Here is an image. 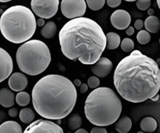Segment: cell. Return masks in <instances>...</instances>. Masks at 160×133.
I'll list each match as a JSON object with an SVG mask.
<instances>
[{
  "instance_id": "cell-1",
  "label": "cell",
  "mask_w": 160,
  "mask_h": 133,
  "mask_svg": "<svg viewBox=\"0 0 160 133\" xmlns=\"http://www.w3.org/2000/svg\"><path fill=\"white\" fill-rule=\"evenodd\" d=\"M114 84L120 96L128 102L140 103L151 99L160 90L159 65L140 51H133L116 66Z\"/></svg>"
},
{
  "instance_id": "cell-2",
  "label": "cell",
  "mask_w": 160,
  "mask_h": 133,
  "mask_svg": "<svg viewBox=\"0 0 160 133\" xmlns=\"http://www.w3.org/2000/svg\"><path fill=\"white\" fill-rule=\"evenodd\" d=\"M62 55L71 61H79L86 65L96 63L106 48L104 30L91 19H71L59 32Z\"/></svg>"
},
{
  "instance_id": "cell-3",
  "label": "cell",
  "mask_w": 160,
  "mask_h": 133,
  "mask_svg": "<svg viewBox=\"0 0 160 133\" xmlns=\"http://www.w3.org/2000/svg\"><path fill=\"white\" fill-rule=\"evenodd\" d=\"M77 100V90L66 77L49 74L43 77L32 90V103L43 118L60 120L72 113Z\"/></svg>"
},
{
  "instance_id": "cell-4",
  "label": "cell",
  "mask_w": 160,
  "mask_h": 133,
  "mask_svg": "<svg viewBox=\"0 0 160 133\" xmlns=\"http://www.w3.org/2000/svg\"><path fill=\"white\" fill-rule=\"evenodd\" d=\"M122 103L109 87H98L86 98L84 112L87 120L96 126H108L119 119Z\"/></svg>"
},
{
  "instance_id": "cell-5",
  "label": "cell",
  "mask_w": 160,
  "mask_h": 133,
  "mask_svg": "<svg viewBox=\"0 0 160 133\" xmlns=\"http://www.w3.org/2000/svg\"><path fill=\"white\" fill-rule=\"evenodd\" d=\"M36 19L31 9L25 6H14L7 8L0 17V31L9 42L25 43L34 35Z\"/></svg>"
},
{
  "instance_id": "cell-6",
  "label": "cell",
  "mask_w": 160,
  "mask_h": 133,
  "mask_svg": "<svg viewBox=\"0 0 160 133\" xmlns=\"http://www.w3.org/2000/svg\"><path fill=\"white\" fill-rule=\"evenodd\" d=\"M15 57L21 71L30 76L42 73L51 62L48 46L37 39L29 40L22 44L17 50Z\"/></svg>"
},
{
  "instance_id": "cell-7",
  "label": "cell",
  "mask_w": 160,
  "mask_h": 133,
  "mask_svg": "<svg viewBox=\"0 0 160 133\" xmlns=\"http://www.w3.org/2000/svg\"><path fill=\"white\" fill-rule=\"evenodd\" d=\"M60 0H31L32 12L41 19H49L57 14Z\"/></svg>"
},
{
  "instance_id": "cell-8",
  "label": "cell",
  "mask_w": 160,
  "mask_h": 133,
  "mask_svg": "<svg viewBox=\"0 0 160 133\" xmlns=\"http://www.w3.org/2000/svg\"><path fill=\"white\" fill-rule=\"evenodd\" d=\"M86 8V0H62L60 4L62 14L69 19L82 17Z\"/></svg>"
},
{
  "instance_id": "cell-9",
  "label": "cell",
  "mask_w": 160,
  "mask_h": 133,
  "mask_svg": "<svg viewBox=\"0 0 160 133\" xmlns=\"http://www.w3.org/2000/svg\"><path fill=\"white\" fill-rule=\"evenodd\" d=\"M23 133H64L58 124L47 120H38L32 122Z\"/></svg>"
},
{
  "instance_id": "cell-10",
  "label": "cell",
  "mask_w": 160,
  "mask_h": 133,
  "mask_svg": "<svg viewBox=\"0 0 160 133\" xmlns=\"http://www.w3.org/2000/svg\"><path fill=\"white\" fill-rule=\"evenodd\" d=\"M111 23L118 30H124L131 23V16L126 10L118 9L111 14Z\"/></svg>"
},
{
  "instance_id": "cell-11",
  "label": "cell",
  "mask_w": 160,
  "mask_h": 133,
  "mask_svg": "<svg viewBox=\"0 0 160 133\" xmlns=\"http://www.w3.org/2000/svg\"><path fill=\"white\" fill-rule=\"evenodd\" d=\"M12 71V58L6 50L0 48V83L9 77Z\"/></svg>"
},
{
  "instance_id": "cell-12",
  "label": "cell",
  "mask_w": 160,
  "mask_h": 133,
  "mask_svg": "<svg viewBox=\"0 0 160 133\" xmlns=\"http://www.w3.org/2000/svg\"><path fill=\"white\" fill-rule=\"evenodd\" d=\"M113 64L110 59L105 57H101L96 63L92 64L91 70L97 77L104 78L111 72Z\"/></svg>"
},
{
  "instance_id": "cell-13",
  "label": "cell",
  "mask_w": 160,
  "mask_h": 133,
  "mask_svg": "<svg viewBox=\"0 0 160 133\" xmlns=\"http://www.w3.org/2000/svg\"><path fill=\"white\" fill-rule=\"evenodd\" d=\"M28 78L25 73L19 72L12 73L9 77L8 81L9 88L15 92L23 91L28 87Z\"/></svg>"
},
{
  "instance_id": "cell-14",
  "label": "cell",
  "mask_w": 160,
  "mask_h": 133,
  "mask_svg": "<svg viewBox=\"0 0 160 133\" xmlns=\"http://www.w3.org/2000/svg\"><path fill=\"white\" fill-rule=\"evenodd\" d=\"M15 94L12 90L2 88L0 90V105L5 108H11L15 104Z\"/></svg>"
},
{
  "instance_id": "cell-15",
  "label": "cell",
  "mask_w": 160,
  "mask_h": 133,
  "mask_svg": "<svg viewBox=\"0 0 160 133\" xmlns=\"http://www.w3.org/2000/svg\"><path fill=\"white\" fill-rule=\"evenodd\" d=\"M0 133H23V132L18 122L8 120L0 125Z\"/></svg>"
},
{
  "instance_id": "cell-16",
  "label": "cell",
  "mask_w": 160,
  "mask_h": 133,
  "mask_svg": "<svg viewBox=\"0 0 160 133\" xmlns=\"http://www.w3.org/2000/svg\"><path fill=\"white\" fill-rule=\"evenodd\" d=\"M144 26L146 28V31L150 33L159 32L160 29V21L159 18L156 15H149L146 19L143 22Z\"/></svg>"
},
{
  "instance_id": "cell-17",
  "label": "cell",
  "mask_w": 160,
  "mask_h": 133,
  "mask_svg": "<svg viewBox=\"0 0 160 133\" xmlns=\"http://www.w3.org/2000/svg\"><path fill=\"white\" fill-rule=\"evenodd\" d=\"M115 129L119 133H128L132 128V120L130 117L123 116L116 121Z\"/></svg>"
},
{
  "instance_id": "cell-18",
  "label": "cell",
  "mask_w": 160,
  "mask_h": 133,
  "mask_svg": "<svg viewBox=\"0 0 160 133\" xmlns=\"http://www.w3.org/2000/svg\"><path fill=\"white\" fill-rule=\"evenodd\" d=\"M106 48L109 50H115L121 45V37L115 32H108L105 35Z\"/></svg>"
},
{
  "instance_id": "cell-19",
  "label": "cell",
  "mask_w": 160,
  "mask_h": 133,
  "mask_svg": "<svg viewBox=\"0 0 160 133\" xmlns=\"http://www.w3.org/2000/svg\"><path fill=\"white\" fill-rule=\"evenodd\" d=\"M140 129L144 132H153L157 129V122L151 116L145 117L140 122Z\"/></svg>"
},
{
  "instance_id": "cell-20",
  "label": "cell",
  "mask_w": 160,
  "mask_h": 133,
  "mask_svg": "<svg viewBox=\"0 0 160 133\" xmlns=\"http://www.w3.org/2000/svg\"><path fill=\"white\" fill-rule=\"evenodd\" d=\"M57 31V26L54 22L50 21L48 23H45L41 30V34L43 38L50 39L54 37Z\"/></svg>"
},
{
  "instance_id": "cell-21",
  "label": "cell",
  "mask_w": 160,
  "mask_h": 133,
  "mask_svg": "<svg viewBox=\"0 0 160 133\" xmlns=\"http://www.w3.org/2000/svg\"><path fill=\"white\" fill-rule=\"evenodd\" d=\"M35 113L31 108H23L19 113V119L23 123L30 124L34 121Z\"/></svg>"
},
{
  "instance_id": "cell-22",
  "label": "cell",
  "mask_w": 160,
  "mask_h": 133,
  "mask_svg": "<svg viewBox=\"0 0 160 133\" xmlns=\"http://www.w3.org/2000/svg\"><path fill=\"white\" fill-rule=\"evenodd\" d=\"M68 126L72 130H77L82 124V119L78 113H75L68 119Z\"/></svg>"
},
{
  "instance_id": "cell-23",
  "label": "cell",
  "mask_w": 160,
  "mask_h": 133,
  "mask_svg": "<svg viewBox=\"0 0 160 133\" xmlns=\"http://www.w3.org/2000/svg\"><path fill=\"white\" fill-rule=\"evenodd\" d=\"M15 101L20 106H26L30 103L31 97L29 93L25 91H21L18 92V94L15 97Z\"/></svg>"
},
{
  "instance_id": "cell-24",
  "label": "cell",
  "mask_w": 160,
  "mask_h": 133,
  "mask_svg": "<svg viewBox=\"0 0 160 133\" xmlns=\"http://www.w3.org/2000/svg\"><path fill=\"white\" fill-rule=\"evenodd\" d=\"M105 4V0H86V5L92 11L102 9Z\"/></svg>"
},
{
  "instance_id": "cell-25",
  "label": "cell",
  "mask_w": 160,
  "mask_h": 133,
  "mask_svg": "<svg viewBox=\"0 0 160 133\" xmlns=\"http://www.w3.org/2000/svg\"><path fill=\"white\" fill-rule=\"evenodd\" d=\"M121 48L123 52L126 53L132 52L134 49V42L130 38H125L122 41H121Z\"/></svg>"
},
{
  "instance_id": "cell-26",
  "label": "cell",
  "mask_w": 160,
  "mask_h": 133,
  "mask_svg": "<svg viewBox=\"0 0 160 133\" xmlns=\"http://www.w3.org/2000/svg\"><path fill=\"white\" fill-rule=\"evenodd\" d=\"M137 41L140 44V45H147L150 41L151 35L149 32H148L146 30H140L137 33Z\"/></svg>"
},
{
  "instance_id": "cell-27",
  "label": "cell",
  "mask_w": 160,
  "mask_h": 133,
  "mask_svg": "<svg viewBox=\"0 0 160 133\" xmlns=\"http://www.w3.org/2000/svg\"><path fill=\"white\" fill-rule=\"evenodd\" d=\"M151 6V0H137V7L141 11L149 9Z\"/></svg>"
},
{
  "instance_id": "cell-28",
  "label": "cell",
  "mask_w": 160,
  "mask_h": 133,
  "mask_svg": "<svg viewBox=\"0 0 160 133\" xmlns=\"http://www.w3.org/2000/svg\"><path fill=\"white\" fill-rule=\"evenodd\" d=\"M88 87L91 89H96L98 88L100 85V80H99L98 77H97L96 76H92L90 77L88 79V83H87Z\"/></svg>"
},
{
  "instance_id": "cell-29",
  "label": "cell",
  "mask_w": 160,
  "mask_h": 133,
  "mask_svg": "<svg viewBox=\"0 0 160 133\" xmlns=\"http://www.w3.org/2000/svg\"><path fill=\"white\" fill-rule=\"evenodd\" d=\"M108 6L111 8H116L121 4V0H106Z\"/></svg>"
},
{
  "instance_id": "cell-30",
  "label": "cell",
  "mask_w": 160,
  "mask_h": 133,
  "mask_svg": "<svg viewBox=\"0 0 160 133\" xmlns=\"http://www.w3.org/2000/svg\"><path fill=\"white\" fill-rule=\"evenodd\" d=\"M90 133H108L105 128L102 126H95L92 129Z\"/></svg>"
},
{
  "instance_id": "cell-31",
  "label": "cell",
  "mask_w": 160,
  "mask_h": 133,
  "mask_svg": "<svg viewBox=\"0 0 160 133\" xmlns=\"http://www.w3.org/2000/svg\"><path fill=\"white\" fill-rule=\"evenodd\" d=\"M144 24H143V21L142 20V19H137L134 23V28L135 29H137V30H142V28H143Z\"/></svg>"
},
{
  "instance_id": "cell-32",
  "label": "cell",
  "mask_w": 160,
  "mask_h": 133,
  "mask_svg": "<svg viewBox=\"0 0 160 133\" xmlns=\"http://www.w3.org/2000/svg\"><path fill=\"white\" fill-rule=\"evenodd\" d=\"M18 110L16 107H11L9 110H8V115H9V116L15 118V117H16L18 115Z\"/></svg>"
},
{
  "instance_id": "cell-33",
  "label": "cell",
  "mask_w": 160,
  "mask_h": 133,
  "mask_svg": "<svg viewBox=\"0 0 160 133\" xmlns=\"http://www.w3.org/2000/svg\"><path fill=\"white\" fill-rule=\"evenodd\" d=\"M88 87L86 83H82L79 87V91L81 93H86L88 91Z\"/></svg>"
},
{
  "instance_id": "cell-34",
  "label": "cell",
  "mask_w": 160,
  "mask_h": 133,
  "mask_svg": "<svg viewBox=\"0 0 160 133\" xmlns=\"http://www.w3.org/2000/svg\"><path fill=\"white\" fill-rule=\"evenodd\" d=\"M134 28L132 27V26H129L128 29H126V34L129 36L133 35L134 34Z\"/></svg>"
},
{
  "instance_id": "cell-35",
  "label": "cell",
  "mask_w": 160,
  "mask_h": 133,
  "mask_svg": "<svg viewBox=\"0 0 160 133\" xmlns=\"http://www.w3.org/2000/svg\"><path fill=\"white\" fill-rule=\"evenodd\" d=\"M36 23H37V25L38 27H43L45 24V21L43 19H38V21H36Z\"/></svg>"
},
{
  "instance_id": "cell-36",
  "label": "cell",
  "mask_w": 160,
  "mask_h": 133,
  "mask_svg": "<svg viewBox=\"0 0 160 133\" xmlns=\"http://www.w3.org/2000/svg\"><path fill=\"white\" fill-rule=\"evenodd\" d=\"M73 84L75 87H80V85L82 84V82L79 79H75L73 80Z\"/></svg>"
},
{
  "instance_id": "cell-37",
  "label": "cell",
  "mask_w": 160,
  "mask_h": 133,
  "mask_svg": "<svg viewBox=\"0 0 160 133\" xmlns=\"http://www.w3.org/2000/svg\"><path fill=\"white\" fill-rule=\"evenodd\" d=\"M74 133H88V131L84 129H78Z\"/></svg>"
},
{
  "instance_id": "cell-38",
  "label": "cell",
  "mask_w": 160,
  "mask_h": 133,
  "mask_svg": "<svg viewBox=\"0 0 160 133\" xmlns=\"http://www.w3.org/2000/svg\"><path fill=\"white\" fill-rule=\"evenodd\" d=\"M5 119V113L2 111H0V122H2Z\"/></svg>"
},
{
  "instance_id": "cell-39",
  "label": "cell",
  "mask_w": 160,
  "mask_h": 133,
  "mask_svg": "<svg viewBox=\"0 0 160 133\" xmlns=\"http://www.w3.org/2000/svg\"><path fill=\"white\" fill-rule=\"evenodd\" d=\"M154 9H152V8H149L148 9V15H149H149H154Z\"/></svg>"
},
{
  "instance_id": "cell-40",
  "label": "cell",
  "mask_w": 160,
  "mask_h": 133,
  "mask_svg": "<svg viewBox=\"0 0 160 133\" xmlns=\"http://www.w3.org/2000/svg\"><path fill=\"white\" fill-rule=\"evenodd\" d=\"M159 94H156V95L154 97H152L151 99H152V101H156V100H158V99H159Z\"/></svg>"
},
{
  "instance_id": "cell-41",
  "label": "cell",
  "mask_w": 160,
  "mask_h": 133,
  "mask_svg": "<svg viewBox=\"0 0 160 133\" xmlns=\"http://www.w3.org/2000/svg\"><path fill=\"white\" fill-rule=\"evenodd\" d=\"M10 1H12V0H0V3H8Z\"/></svg>"
},
{
  "instance_id": "cell-42",
  "label": "cell",
  "mask_w": 160,
  "mask_h": 133,
  "mask_svg": "<svg viewBox=\"0 0 160 133\" xmlns=\"http://www.w3.org/2000/svg\"><path fill=\"white\" fill-rule=\"evenodd\" d=\"M156 3H157L158 6H159V8H160V0H156Z\"/></svg>"
},
{
  "instance_id": "cell-43",
  "label": "cell",
  "mask_w": 160,
  "mask_h": 133,
  "mask_svg": "<svg viewBox=\"0 0 160 133\" xmlns=\"http://www.w3.org/2000/svg\"><path fill=\"white\" fill-rule=\"evenodd\" d=\"M124 1H126V2H135V1H137V0H124Z\"/></svg>"
},
{
  "instance_id": "cell-44",
  "label": "cell",
  "mask_w": 160,
  "mask_h": 133,
  "mask_svg": "<svg viewBox=\"0 0 160 133\" xmlns=\"http://www.w3.org/2000/svg\"><path fill=\"white\" fill-rule=\"evenodd\" d=\"M3 11H2V9H0V14H2L3 13V12H2Z\"/></svg>"
},
{
  "instance_id": "cell-45",
  "label": "cell",
  "mask_w": 160,
  "mask_h": 133,
  "mask_svg": "<svg viewBox=\"0 0 160 133\" xmlns=\"http://www.w3.org/2000/svg\"><path fill=\"white\" fill-rule=\"evenodd\" d=\"M137 133H145L144 132H138Z\"/></svg>"
},
{
  "instance_id": "cell-46",
  "label": "cell",
  "mask_w": 160,
  "mask_h": 133,
  "mask_svg": "<svg viewBox=\"0 0 160 133\" xmlns=\"http://www.w3.org/2000/svg\"><path fill=\"white\" fill-rule=\"evenodd\" d=\"M111 133H114V132H111Z\"/></svg>"
}]
</instances>
